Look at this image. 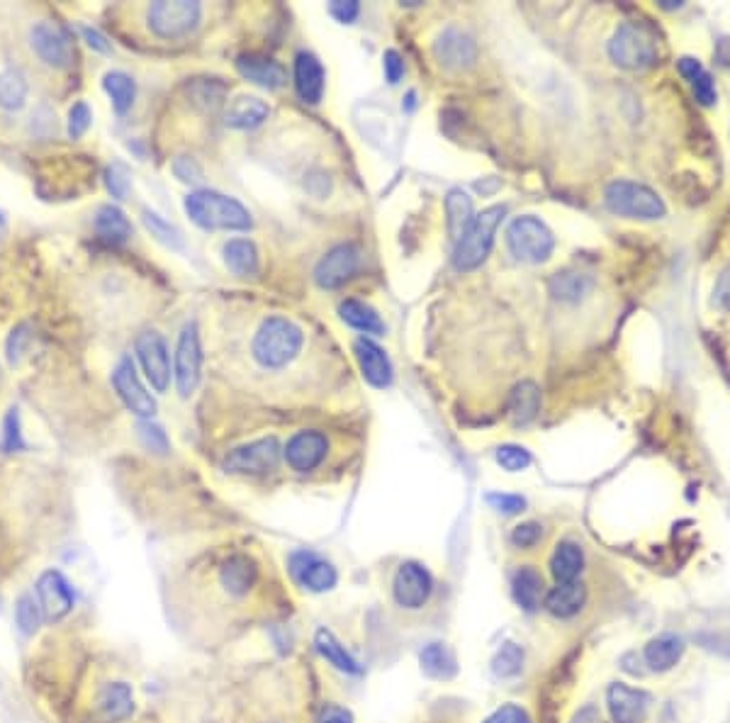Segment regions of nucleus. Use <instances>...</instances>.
I'll list each match as a JSON object with an SVG mask.
<instances>
[{
    "label": "nucleus",
    "instance_id": "obj_1",
    "mask_svg": "<svg viewBox=\"0 0 730 723\" xmlns=\"http://www.w3.org/2000/svg\"><path fill=\"white\" fill-rule=\"evenodd\" d=\"M185 212L202 229H227V232H244L251 229V212L239 200L217 190H193L185 198Z\"/></svg>",
    "mask_w": 730,
    "mask_h": 723
},
{
    "label": "nucleus",
    "instance_id": "obj_2",
    "mask_svg": "<svg viewBox=\"0 0 730 723\" xmlns=\"http://www.w3.org/2000/svg\"><path fill=\"white\" fill-rule=\"evenodd\" d=\"M302 341H305L302 329L288 317H268L258 327L251 351L263 368L278 371V368H285L290 361H295V356L302 349Z\"/></svg>",
    "mask_w": 730,
    "mask_h": 723
},
{
    "label": "nucleus",
    "instance_id": "obj_3",
    "mask_svg": "<svg viewBox=\"0 0 730 723\" xmlns=\"http://www.w3.org/2000/svg\"><path fill=\"white\" fill-rule=\"evenodd\" d=\"M609 54L621 69L643 71L660 61V42L643 22H623L611 37Z\"/></svg>",
    "mask_w": 730,
    "mask_h": 723
},
{
    "label": "nucleus",
    "instance_id": "obj_4",
    "mask_svg": "<svg viewBox=\"0 0 730 723\" xmlns=\"http://www.w3.org/2000/svg\"><path fill=\"white\" fill-rule=\"evenodd\" d=\"M504 215H507V207L504 205H492L487 210H482L480 215H475L465 237L456 244L453 263H456L458 271H473V268L485 263L494 246V234H497V227L502 224Z\"/></svg>",
    "mask_w": 730,
    "mask_h": 723
},
{
    "label": "nucleus",
    "instance_id": "obj_5",
    "mask_svg": "<svg viewBox=\"0 0 730 723\" xmlns=\"http://www.w3.org/2000/svg\"><path fill=\"white\" fill-rule=\"evenodd\" d=\"M604 203L614 215L628 220H662L667 207L653 188L633 181H614L604 190Z\"/></svg>",
    "mask_w": 730,
    "mask_h": 723
},
{
    "label": "nucleus",
    "instance_id": "obj_6",
    "mask_svg": "<svg viewBox=\"0 0 730 723\" xmlns=\"http://www.w3.org/2000/svg\"><path fill=\"white\" fill-rule=\"evenodd\" d=\"M507 246L516 261L543 263L555 249L553 232L538 217H516L507 229Z\"/></svg>",
    "mask_w": 730,
    "mask_h": 723
},
{
    "label": "nucleus",
    "instance_id": "obj_7",
    "mask_svg": "<svg viewBox=\"0 0 730 723\" xmlns=\"http://www.w3.org/2000/svg\"><path fill=\"white\" fill-rule=\"evenodd\" d=\"M200 15V3H193V0H159L146 10V22L156 37L181 39L198 27Z\"/></svg>",
    "mask_w": 730,
    "mask_h": 723
},
{
    "label": "nucleus",
    "instance_id": "obj_8",
    "mask_svg": "<svg viewBox=\"0 0 730 723\" xmlns=\"http://www.w3.org/2000/svg\"><path fill=\"white\" fill-rule=\"evenodd\" d=\"M278 461H280V444L278 439L268 436V439L251 441V444L229 451L222 468L234 475H266L275 470Z\"/></svg>",
    "mask_w": 730,
    "mask_h": 723
},
{
    "label": "nucleus",
    "instance_id": "obj_9",
    "mask_svg": "<svg viewBox=\"0 0 730 723\" xmlns=\"http://www.w3.org/2000/svg\"><path fill=\"white\" fill-rule=\"evenodd\" d=\"M137 358L142 363L146 380L156 392H166L171 383V356H168L166 339L159 332H142L137 336Z\"/></svg>",
    "mask_w": 730,
    "mask_h": 723
},
{
    "label": "nucleus",
    "instance_id": "obj_10",
    "mask_svg": "<svg viewBox=\"0 0 730 723\" xmlns=\"http://www.w3.org/2000/svg\"><path fill=\"white\" fill-rule=\"evenodd\" d=\"M202 373V346L198 324H185L176 346V385L181 397H190V392L198 388Z\"/></svg>",
    "mask_w": 730,
    "mask_h": 723
},
{
    "label": "nucleus",
    "instance_id": "obj_11",
    "mask_svg": "<svg viewBox=\"0 0 730 723\" xmlns=\"http://www.w3.org/2000/svg\"><path fill=\"white\" fill-rule=\"evenodd\" d=\"M358 266H361V251L353 244H339L329 249L327 254L319 259L314 266V283L324 290L341 288L346 280L356 276Z\"/></svg>",
    "mask_w": 730,
    "mask_h": 723
},
{
    "label": "nucleus",
    "instance_id": "obj_12",
    "mask_svg": "<svg viewBox=\"0 0 730 723\" xmlns=\"http://www.w3.org/2000/svg\"><path fill=\"white\" fill-rule=\"evenodd\" d=\"M30 44L35 54L52 69H66L73 61V39L64 27L54 22H37L30 30Z\"/></svg>",
    "mask_w": 730,
    "mask_h": 723
},
{
    "label": "nucleus",
    "instance_id": "obj_13",
    "mask_svg": "<svg viewBox=\"0 0 730 723\" xmlns=\"http://www.w3.org/2000/svg\"><path fill=\"white\" fill-rule=\"evenodd\" d=\"M112 385H115V392L120 395L122 405H125L129 412L137 414V417L142 419L154 417L156 400L151 397V392L144 388L142 380H139L132 358H122V361L117 363V368L112 371Z\"/></svg>",
    "mask_w": 730,
    "mask_h": 723
},
{
    "label": "nucleus",
    "instance_id": "obj_14",
    "mask_svg": "<svg viewBox=\"0 0 730 723\" xmlns=\"http://www.w3.org/2000/svg\"><path fill=\"white\" fill-rule=\"evenodd\" d=\"M431 590H434V580H431L429 570L417 560H407L397 568L392 592H395V602L402 609H421L429 602Z\"/></svg>",
    "mask_w": 730,
    "mask_h": 723
},
{
    "label": "nucleus",
    "instance_id": "obj_15",
    "mask_svg": "<svg viewBox=\"0 0 730 723\" xmlns=\"http://www.w3.org/2000/svg\"><path fill=\"white\" fill-rule=\"evenodd\" d=\"M290 573H292V577H295L297 585L307 587V590H312V592L334 590L336 582H339V575H336L334 565L312 551L292 553Z\"/></svg>",
    "mask_w": 730,
    "mask_h": 723
},
{
    "label": "nucleus",
    "instance_id": "obj_16",
    "mask_svg": "<svg viewBox=\"0 0 730 723\" xmlns=\"http://www.w3.org/2000/svg\"><path fill=\"white\" fill-rule=\"evenodd\" d=\"M434 56L446 71H463L475 64L477 47L473 37L465 35L463 30H458V27H448V30H443L434 42Z\"/></svg>",
    "mask_w": 730,
    "mask_h": 723
},
{
    "label": "nucleus",
    "instance_id": "obj_17",
    "mask_svg": "<svg viewBox=\"0 0 730 723\" xmlns=\"http://www.w3.org/2000/svg\"><path fill=\"white\" fill-rule=\"evenodd\" d=\"M37 599L44 619L59 621L73 609V590L59 570H47L37 580Z\"/></svg>",
    "mask_w": 730,
    "mask_h": 723
},
{
    "label": "nucleus",
    "instance_id": "obj_18",
    "mask_svg": "<svg viewBox=\"0 0 730 723\" xmlns=\"http://www.w3.org/2000/svg\"><path fill=\"white\" fill-rule=\"evenodd\" d=\"M327 451V436L319 434V431H300L285 446V461L297 473H310V470L322 465L324 458H327Z\"/></svg>",
    "mask_w": 730,
    "mask_h": 723
},
{
    "label": "nucleus",
    "instance_id": "obj_19",
    "mask_svg": "<svg viewBox=\"0 0 730 723\" xmlns=\"http://www.w3.org/2000/svg\"><path fill=\"white\" fill-rule=\"evenodd\" d=\"M648 702V694L623 685V682H616L606 692V706H609V714L614 723H643Z\"/></svg>",
    "mask_w": 730,
    "mask_h": 723
},
{
    "label": "nucleus",
    "instance_id": "obj_20",
    "mask_svg": "<svg viewBox=\"0 0 730 723\" xmlns=\"http://www.w3.org/2000/svg\"><path fill=\"white\" fill-rule=\"evenodd\" d=\"M258 582V565L254 558L244 556V553H237V556H229L224 560V565L219 568V585L224 587V592L234 599L249 597V592L254 590Z\"/></svg>",
    "mask_w": 730,
    "mask_h": 723
},
{
    "label": "nucleus",
    "instance_id": "obj_21",
    "mask_svg": "<svg viewBox=\"0 0 730 723\" xmlns=\"http://www.w3.org/2000/svg\"><path fill=\"white\" fill-rule=\"evenodd\" d=\"M353 353H356L358 368H361L363 378L368 380L373 388H387L392 383V363L387 353L375 344L368 336H361L353 344Z\"/></svg>",
    "mask_w": 730,
    "mask_h": 723
},
{
    "label": "nucleus",
    "instance_id": "obj_22",
    "mask_svg": "<svg viewBox=\"0 0 730 723\" xmlns=\"http://www.w3.org/2000/svg\"><path fill=\"white\" fill-rule=\"evenodd\" d=\"M237 71L246 81L266 88V91H278L288 81V71L283 64L261 54H241L237 59Z\"/></svg>",
    "mask_w": 730,
    "mask_h": 723
},
{
    "label": "nucleus",
    "instance_id": "obj_23",
    "mask_svg": "<svg viewBox=\"0 0 730 723\" xmlns=\"http://www.w3.org/2000/svg\"><path fill=\"white\" fill-rule=\"evenodd\" d=\"M324 66L314 54L300 52L295 56V91L305 103L317 105L324 95Z\"/></svg>",
    "mask_w": 730,
    "mask_h": 723
},
{
    "label": "nucleus",
    "instance_id": "obj_24",
    "mask_svg": "<svg viewBox=\"0 0 730 723\" xmlns=\"http://www.w3.org/2000/svg\"><path fill=\"white\" fill-rule=\"evenodd\" d=\"M507 412L511 424H516V427L531 424L538 417V412H541V388L536 383H531V380H524V383L516 385L509 395Z\"/></svg>",
    "mask_w": 730,
    "mask_h": 723
},
{
    "label": "nucleus",
    "instance_id": "obj_25",
    "mask_svg": "<svg viewBox=\"0 0 730 723\" xmlns=\"http://www.w3.org/2000/svg\"><path fill=\"white\" fill-rule=\"evenodd\" d=\"M271 115V108L263 103L261 98H254V95H239L237 100H232V105L227 108V120L229 127L234 130H254V127L263 125Z\"/></svg>",
    "mask_w": 730,
    "mask_h": 723
},
{
    "label": "nucleus",
    "instance_id": "obj_26",
    "mask_svg": "<svg viewBox=\"0 0 730 723\" xmlns=\"http://www.w3.org/2000/svg\"><path fill=\"white\" fill-rule=\"evenodd\" d=\"M584 599H587V590L580 580L575 582H558L546 594V609L558 619H570L584 607Z\"/></svg>",
    "mask_w": 730,
    "mask_h": 723
},
{
    "label": "nucleus",
    "instance_id": "obj_27",
    "mask_svg": "<svg viewBox=\"0 0 730 723\" xmlns=\"http://www.w3.org/2000/svg\"><path fill=\"white\" fill-rule=\"evenodd\" d=\"M684 653V641L675 633H662V636H655L653 641L648 643L643 650L645 663H648L650 670L655 672H667L672 670L679 663Z\"/></svg>",
    "mask_w": 730,
    "mask_h": 723
},
{
    "label": "nucleus",
    "instance_id": "obj_28",
    "mask_svg": "<svg viewBox=\"0 0 730 723\" xmlns=\"http://www.w3.org/2000/svg\"><path fill=\"white\" fill-rule=\"evenodd\" d=\"M446 217H448V234H451V241L453 244H458L475 220L473 198H470L465 190L453 188L451 193L446 195Z\"/></svg>",
    "mask_w": 730,
    "mask_h": 723
},
{
    "label": "nucleus",
    "instance_id": "obj_29",
    "mask_svg": "<svg viewBox=\"0 0 730 723\" xmlns=\"http://www.w3.org/2000/svg\"><path fill=\"white\" fill-rule=\"evenodd\" d=\"M95 234L105 241V244L122 246L132 237V222L127 220L125 212L115 205H103L95 215Z\"/></svg>",
    "mask_w": 730,
    "mask_h": 723
},
{
    "label": "nucleus",
    "instance_id": "obj_30",
    "mask_svg": "<svg viewBox=\"0 0 730 723\" xmlns=\"http://www.w3.org/2000/svg\"><path fill=\"white\" fill-rule=\"evenodd\" d=\"M511 592H514L516 604L526 612H533V609L541 607L543 599V575L538 573L533 565H524V568L516 570L514 580H511Z\"/></svg>",
    "mask_w": 730,
    "mask_h": 723
},
{
    "label": "nucleus",
    "instance_id": "obj_31",
    "mask_svg": "<svg viewBox=\"0 0 730 723\" xmlns=\"http://www.w3.org/2000/svg\"><path fill=\"white\" fill-rule=\"evenodd\" d=\"M677 69L679 74L687 78L689 86H692L694 98L699 100L704 108H711V105L716 103V86H713V78L709 71L704 69V64H701L699 59H694V56H682V59L677 61Z\"/></svg>",
    "mask_w": 730,
    "mask_h": 723
},
{
    "label": "nucleus",
    "instance_id": "obj_32",
    "mask_svg": "<svg viewBox=\"0 0 730 723\" xmlns=\"http://www.w3.org/2000/svg\"><path fill=\"white\" fill-rule=\"evenodd\" d=\"M224 263L229 271L239 278H249L258 273V251L254 241L249 239H229L222 249Z\"/></svg>",
    "mask_w": 730,
    "mask_h": 723
},
{
    "label": "nucleus",
    "instance_id": "obj_33",
    "mask_svg": "<svg viewBox=\"0 0 730 723\" xmlns=\"http://www.w3.org/2000/svg\"><path fill=\"white\" fill-rule=\"evenodd\" d=\"M582 568H584V553L577 543L563 541L555 546L553 558H550V573H553L555 582L580 580Z\"/></svg>",
    "mask_w": 730,
    "mask_h": 723
},
{
    "label": "nucleus",
    "instance_id": "obj_34",
    "mask_svg": "<svg viewBox=\"0 0 730 723\" xmlns=\"http://www.w3.org/2000/svg\"><path fill=\"white\" fill-rule=\"evenodd\" d=\"M98 709L108 721H125L134 711V694L125 682H112L100 692Z\"/></svg>",
    "mask_w": 730,
    "mask_h": 723
},
{
    "label": "nucleus",
    "instance_id": "obj_35",
    "mask_svg": "<svg viewBox=\"0 0 730 723\" xmlns=\"http://www.w3.org/2000/svg\"><path fill=\"white\" fill-rule=\"evenodd\" d=\"M339 315L348 324V327H353L356 332H363V334H383L385 332V324H383V319H380L378 312L361 300L341 302Z\"/></svg>",
    "mask_w": 730,
    "mask_h": 723
},
{
    "label": "nucleus",
    "instance_id": "obj_36",
    "mask_svg": "<svg viewBox=\"0 0 730 723\" xmlns=\"http://www.w3.org/2000/svg\"><path fill=\"white\" fill-rule=\"evenodd\" d=\"M314 646H317L319 653H322V658L327 660L329 665H334L336 670L348 672V675H358V672H361L356 660L348 655V650L341 646L339 641H336L334 633H331V631L319 629L317 636H314Z\"/></svg>",
    "mask_w": 730,
    "mask_h": 723
},
{
    "label": "nucleus",
    "instance_id": "obj_37",
    "mask_svg": "<svg viewBox=\"0 0 730 723\" xmlns=\"http://www.w3.org/2000/svg\"><path fill=\"white\" fill-rule=\"evenodd\" d=\"M103 88L105 93L110 95L115 112L125 115V112L132 108L134 95H137V86H134L132 76H127L125 71H108V74L103 76Z\"/></svg>",
    "mask_w": 730,
    "mask_h": 723
},
{
    "label": "nucleus",
    "instance_id": "obj_38",
    "mask_svg": "<svg viewBox=\"0 0 730 723\" xmlns=\"http://www.w3.org/2000/svg\"><path fill=\"white\" fill-rule=\"evenodd\" d=\"M421 668H424L426 675L434 677V680H451L458 670L453 653L446 646H441V643H431L421 653Z\"/></svg>",
    "mask_w": 730,
    "mask_h": 723
},
{
    "label": "nucleus",
    "instance_id": "obj_39",
    "mask_svg": "<svg viewBox=\"0 0 730 723\" xmlns=\"http://www.w3.org/2000/svg\"><path fill=\"white\" fill-rule=\"evenodd\" d=\"M27 100V81L20 71L3 69L0 71V108L20 110Z\"/></svg>",
    "mask_w": 730,
    "mask_h": 723
},
{
    "label": "nucleus",
    "instance_id": "obj_40",
    "mask_svg": "<svg viewBox=\"0 0 730 723\" xmlns=\"http://www.w3.org/2000/svg\"><path fill=\"white\" fill-rule=\"evenodd\" d=\"M592 288V278L584 276V273L575 271H563L555 273L553 280H550V293H553L558 300L575 302Z\"/></svg>",
    "mask_w": 730,
    "mask_h": 723
},
{
    "label": "nucleus",
    "instance_id": "obj_41",
    "mask_svg": "<svg viewBox=\"0 0 730 723\" xmlns=\"http://www.w3.org/2000/svg\"><path fill=\"white\" fill-rule=\"evenodd\" d=\"M521 665H524V650L516 643H504L492 660V670L497 677H516L521 672Z\"/></svg>",
    "mask_w": 730,
    "mask_h": 723
},
{
    "label": "nucleus",
    "instance_id": "obj_42",
    "mask_svg": "<svg viewBox=\"0 0 730 723\" xmlns=\"http://www.w3.org/2000/svg\"><path fill=\"white\" fill-rule=\"evenodd\" d=\"M144 224H146V227H149L151 237L159 239L161 244L171 246V249H181V246H183L181 232H178V229L173 227L171 222H166L164 217L156 215V212L144 210Z\"/></svg>",
    "mask_w": 730,
    "mask_h": 723
},
{
    "label": "nucleus",
    "instance_id": "obj_43",
    "mask_svg": "<svg viewBox=\"0 0 730 723\" xmlns=\"http://www.w3.org/2000/svg\"><path fill=\"white\" fill-rule=\"evenodd\" d=\"M42 609H39V602H35L32 594H22L18 607H15V621H18L22 633H35L39 621H42Z\"/></svg>",
    "mask_w": 730,
    "mask_h": 723
},
{
    "label": "nucleus",
    "instance_id": "obj_44",
    "mask_svg": "<svg viewBox=\"0 0 730 723\" xmlns=\"http://www.w3.org/2000/svg\"><path fill=\"white\" fill-rule=\"evenodd\" d=\"M494 458H497V463L502 465L504 470H509V473H519V470H526L531 465V453L526 451L524 446H516V444L499 446L497 453H494Z\"/></svg>",
    "mask_w": 730,
    "mask_h": 723
},
{
    "label": "nucleus",
    "instance_id": "obj_45",
    "mask_svg": "<svg viewBox=\"0 0 730 723\" xmlns=\"http://www.w3.org/2000/svg\"><path fill=\"white\" fill-rule=\"evenodd\" d=\"M105 188H108V193L112 195V198H117V200L127 198L129 188H132V178H129V171L125 164L115 161V164H110L108 168H105Z\"/></svg>",
    "mask_w": 730,
    "mask_h": 723
},
{
    "label": "nucleus",
    "instance_id": "obj_46",
    "mask_svg": "<svg viewBox=\"0 0 730 723\" xmlns=\"http://www.w3.org/2000/svg\"><path fill=\"white\" fill-rule=\"evenodd\" d=\"M25 448V441H22V427H20V409L10 407L8 414L3 419V451L15 453Z\"/></svg>",
    "mask_w": 730,
    "mask_h": 723
},
{
    "label": "nucleus",
    "instance_id": "obj_47",
    "mask_svg": "<svg viewBox=\"0 0 730 723\" xmlns=\"http://www.w3.org/2000/svg\"><path fill=\"white\" fill-rule=\"evenodd\" d=\"M137 434H139V441H142L144 448H149V451L159 453V456H166L168 448H171V444H168L166 431L161 429L159 424H154V422H139L137 424Z\"/></svg>",
    "mask_w": 730,
    "mask_h": 723
},
{
    "label": "nucleus",
    "instance_id": "obj_48",
    "mask_svg": "<svg viewBox=\"0 0 730 723\" xmlns=\"http://www.w3.org/2000/svg\"><path fill=\"white\" fill-rule=\"evenodd\" d=\"M91 122H93V115H91V108H88L86 103L73 105V108L69 110V137L81 139L83 134L88 132V127H91Z\"/></svg>",
    "mask_w": 730,
    "mask_h": 723
},
{
    "label": "nucleus",
    "instance_id": "obj_49",
    "mask_svg": "<svg viewBox=\"0 0 730 723\" xmlns=\"http://www.w3.org/2000/svg\"><path fill=\"white\" fill-rule=\"evenodd\" d=\"M487 504L497 509L502 514H519L524 512L526 500L519 495H507V492H494V495H487Z\"/></svg>",
    "mask_w": 730,
    "mask_h": 723
},
{
    "label": "nucleus",
    "instance_id": "obj_50",
    "mask_svg": "<svg viewBox=\"0 0 730 723\" xmlns=\"http://www.w3.org/2000/svg\"><path fill=\"white\" fill-rule=\"evenodd\" d=\"M511 541L519 548H531L541 541V524L536 521H526V524H519L514 531H511Z\"/></svg>",
    "mask_w": 730,
    "mask_h": 723
},
{
    "label": "nucleus",
    "instance_id": "obj_51",
    "mask_svg": "<svg viewBox=\"0 0 730 723\" xmlns=\"http://www.w3.org/2000/svg\"><path fill=\"white\" fill-rule=\"evenodd\" d=\"M482 723H533L531 716L526 714V709L516 704H504L502 709L494 711L492 716H487Z\"/></svg>",
    "mask_w": 730,
    "mask_h": 723
},
{
    "label": "nucleus",
    "instance_id": "obj_52",
    "mask_svg": "<svg viewBox=\"0 0 730 723\" xmlns=\"http://www.w3.org/2000/svg\"><path fill=\"white\" fill-rule=\"evenodd\" d=\"M383 71H385V78L390 86H397V83L402 81L404 61H402L400 52H395V49H387V52L383 54Z\"/></svg>",
    "mask_w": 730,
    "mask_h": 723
},
{
    "label": "nucleus",
    "instance_id": "obj_53",
    "mask_svg": "<svg viewBox=\"0 0 730 723\" xmlns=\"http://www.w3.org/2000/svg\"><path fill=\"white\" fill-rule=\"evenodd\" d=\"M329 13L331 18L344 22V25H351V22L361 15V5H358L356 0H334V3L329 5Z\"/></svg>",
    "mask_w": 730,
    "mask_h": 723
},
{
    "label": "nucleus",
    "instance_id": "obj_54",
    "mask_svg": "<svg viewBox=\"0 0 730 723\" xmlns=\"http://www.w3.org/2000/svg\"><path fill=\"white\" fill-rule=\"evenodd\" d=\"M711 302L713 307H718V310H730V266L718 276Z\"/></svg>",
    "mask_w": 730,
    "mask_h": 723
},
{
    "label": "nucleus",
    "instance_id": "obj_55",
    "mask_svg": "<svg viewBox=\"0 0 730 723\" xmlns=\"http://www.w3.org/2000/svg\"><path fill=\"white\" fill-rule=\"evenodd\" d=\"M173 171H176V176L181 178V181L185 183H200L202 181V171L198 166H195L193 159H185V156H181V159H176V164H173Z\"/></svg>",
    "mask_w": 730,
    "mask_h": 723
},
{
    "label": "nucleus",
    "instance_id": "obj_56",
    "mask_svg": "<svg viewBox=\"0 0 730 723\" xmlns=\"http://www.w3.org/2000/svg\"><path fill=\"white\" fill-rule=\"evenodd\" d=\"M78 32H81V37L86 39L88 47L95 49V52H100V54H110V49H112V47H110V42H108V39H105L103 35H100L98 30H93V27H86V25H83V27H78Z\"/></svg>",
    "mask_w": 730,
    "mask_h": 723
},
{
    "label": "nucleus",
    "instance_id": "obj_57",
    "mask_svg": "<svg viewBox=\"0 0 730 723\" xmlns=\"http://www.w3.org/2000/svg\"><path fill=\"white\" fill-rule=\"evenodd\" d=\"M319 723H353L351 711L344 709V706H336V704H327L322 711V719Z\"/></svg>",
    "mask_w": 730,
    "mask_h": 723
},
{
    "label": "nucleus",
    "instance_id": "obj_58",
    "mask_svg": "<svg viewBox=\"0 0 730 723\" xmlns=\"http://www.w3.org/2000/svg\"><path fill=\"white\" fill-rule=\"evenodd\" d=\"M572 723H602V716H599V709L594 704L582 706L575 716H572Z\"/></svg>",
    "mask_w": 730,
    "mask_h": 723
},
{
    "label": "nucleus",
    "instance_id": "obj_59",
    "mask_svg": "<svg viewBox=\"0 0 730 723\" xmlns=\"http://www.w3.org/2000/svg\"><path fill=\"white\" fill-rule=\"evenodd\" d=\"M5 227H8V224H5L3 212H0V237H3V234H5Z\"/></svg>",
    "mask_w": 730,
    "mask_h": 723
}]
</instances>
